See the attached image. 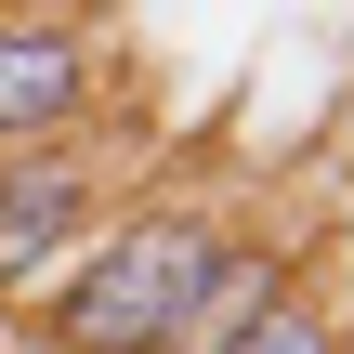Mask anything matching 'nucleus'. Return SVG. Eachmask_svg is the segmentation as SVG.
Listing matches in <instances>:
<instances>
[{
    "instance_id": "1",
    "label": "nucleus",
    "mask_w": 354,
    "mask_h": 354,
    "mask_svg": "<svg viewBox=\"0 0 354 354\" xmlns=\"http://www.w3.org/2000/svg\"><path fill=\"white\" fill-rule=\"evenodd\" d=\"M210 276H223V236L184 223V210H145V223H118V236L53 289V342L66 354H171L197 328Z\"/></svg>"
},
{
    "instance_id": "2",
    "label": "nucleus",
    "mask_w": 354,
    "mask_h": 354,
    "mask_svg": "<svg viewBox=\"0 0 354 354\" xmlns=\"http://www.w3.org/2000/svg\"><path fill=\"white\" fill-rule=\"evenodd\" d=\"M92 236V171L79 158H0V289H39Z\"/></svg>"
},
{
    "instance_id": "3",
    "label": "nucleus",
    "mask_w": 354,
    "mask_h": 354,
    "mask_svg": "<svg viewBox=\"0 0 354 354\" xmlns=\"http://www.w3.org/2000/svg\"><path fill=\"white\" fill-rule=\"evenodd\" d=\"M92 92V26H53V13H0V145L79 118Z\"/></svg>"
},
{
    "instance_id": "4",
    "label": "nucleus",
    "mask_w": 354,
    "mask_h": 354,
    "mask_svg": "<svg viewBox=\"0 0 354 354\" xmlns=\"http://www.w3.org/2000/svg\"><path fill=\"white\" fill-rule=\"evenodd\" d=\"M223 354H342V328H328V302H302V289H289L250 342H223Z\"/></svg>"
}]
</instances>
